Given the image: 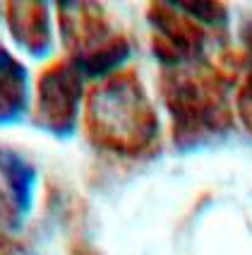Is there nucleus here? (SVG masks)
<instances>
[{
	"mask_svg": "<svg viewBox=\"0 0 252 255\" xmlns=\"http://www.w3.org/2000/svg\"><path fill=\"white\" fill-rule=\"evenodd\" d=\"M86 121L94 142L123 154L144 152L159 130L147 94L132 75L96 87L86 104Z\"/></svg>",
	"mask_w": 252,
	"mask_h": 255,
	"instance_id": "obj_1",
	"label": "nucleus"
},
{
	"mask_svg": "<svg viewBox=\"0 0 252 255\" xmlns=\"http://www.w3.org/2000/svg\"><path fill=\"white\" fill-rule=\"evenodd\" d=\"M166 99L173 114L175 142L180 149L199 147L211 135H224L231 123L224 92H219L214 80L175 75L166 85Z\"/></svg>",
	"mask_w": 252,
	"mask_h": 255,
	"instance_id": "obj_2",
	"label": "nucleus"
},
{
	"mask_svg": "<svg viewBox=\"0 0 252 255\" xmlns=\"http://www.w3.org/2000/svg\"><path fill=\"white\" fill-rule=\"evenodd\" d=\"M84 97L82 70L60 63L43 72L36 99V121L56 137H70Z\"/></svg>",
	"mask_w": 252,
	"mask_h": 255,
	"instance_id": "obj_3",
	"label": "nucleus"
},
{
	"mask_svg": "<svg viewBox=\"0 0 252 255\" xmlns=\"http://www.w3.org/2000/svg\"><path fill=\"white\" fill-rule=\"evenodd\" d=\"M7 22L17 46H22L29 56L43 58L51 53V17L43 2H12Z\"/></svg>",
	"mask_w": 252,
	"mask_h": 255,
	"instance_id": "obj_4",
	"label": "nucleus"
},
{
	"mask_svg": "<svg viewBox=\"0 0 252 255\" xmlns=\"http://www.w3.org/2000/svg\"><path fill=\"white\" fill-rule=\"evenodd\" d=\"M29 111V72L0 46V126L19 123Z\"/></svg>",
	"mask_w": 252,
	"mask_h": 255,
	"instance_id": "obj_5",
	"label": "nucleus"
},
{
	"mask_svg": "<svg viewBox=\"0 0 252 255\" xmlns=\"http://www.w3.org/2000/svg\"><path fill=\"white\" fill-rule=\"evenodd\" d=\"M0 173L10 185L17 212L27 214L34 198V183H36V173L31 169V164H27L19 154L0 147Z\"/></svg>",
	"mask_w": 252,
	"mask_h": 255,
	"instance_id": "obj_6",
	"label": "nucleus"
},
{
	"mask_svg": "<svg viewBox=\"0 0 252 255\" xmlns=\"http://www.w3.org/2000/svg\"><path fill=\"white\" fill-rule=\"evenodd\" d=\"M127 56H130V41L123 36H115V39H106L94 51L84 53L80 63L75 65L89 77H101V75L113 72L120 63H125Z\"/></svg>",
	"mask_w": 252,
	"mask_h": 255,
	"instance_id": "obj_7",
	"label": "nucleus"
},
{
	"mask_svg": "<svg viewBox=\"0 0 252 255\" xmlns=\"http://www.w3.org/2000/svg\"><path fill=\"white\" fill-rule=\"evenodd\" d=\"M170 7L187 12L190 17H195V22H204L211 27H224L228 19L226 7L219 2H170Z\"/></svg>",
	"mask_w": 252,
	"mask_h": 255,
	"instance_id": "obj_8",
	"label": "nucleus"
},
{
	"mask_svg": "<svg viewBox=\"0 0 252 255\" xmlns=\"http://www.w3.org/2000/svg\"><path fill=\"white\" fill-rule=\"evenodd\" d=\"M238 111L243 116L245 128L252 132V75L248 77V82L243 85V92H240V97H238Z\"/></svg>",
	"mask_w": 252,
	"mask_h": 255,
	"instance_id": "obj_9",
	"label": "nucleus"
},
{
	"mask_svg": "<svg viewBox=\"0 0 252 255\" xmlns=\"http://www.w3.org/2000/svg\"><path fill=\"white\" fill-rule=\"evenodd\" d=\"M243 43H245L248 56H250V60H252V22H248V24L243 27Z\"/></svg>",
	"mask_w": 252,
	"mask_h": 255,
	"instance_id": "obj_10",
	"label": "nucleus"
}]
</instances>
